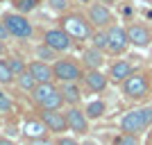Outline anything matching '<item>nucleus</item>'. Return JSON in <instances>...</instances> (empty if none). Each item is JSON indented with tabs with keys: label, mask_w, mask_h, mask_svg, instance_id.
<instances>
[{
	"label": "nucleus",
	"mask_w": 152,
	"mask_h": 145,
	"mask_svg": "<svg viewBox=\"0 0 152 145\" xmlns=\"http://www.w3.org/2000/svg\"><path fill=\"white\" fill-rule=\"evenodd\" d=\"M150 125H152V107L132 109V111H127L121 118V132L123 134H141Z\"/></svg>",
	"instance_id": "1"
},
{
	"label": "nucleus",
	"mask_w": 152,
	"mask_h": 145,
	"mask_svg": "<svg viewBox=\"0 0 152 145\" xmlns=\"http://www.w3.org/2000/svg\"><path fill=\"white\" fill-rule=\"evenodd\" d=\"M61 30H66V34L70 39H77V41H89L93 36V25L82 14H64Z\"/></svg>",
	"instance_id": "2"
},
{
	"label": "nucleus",
	"mask_w": 152,
	"mask_h": 145,
	"mask_svg": "<svg viewBox=\"0 0 152 145\" xmlns=\"http://www.w3.org/2000/svg\"><path fill=\"white\" fill-rule=\"evenodd\" d=\"M32 100L39 109H59L64 104V95L52 82H43L32 91Z\"/></svg>",
	"instance_id": "3"
},
{
	"label": "nucleus",
	"mask_w": 152,
	"mask_h": 145,
	"mask_svg": "<svg viewBox=\"0 0 152 145\" xmlns=\"http://www.w3.org/2000/svg\"><path fill=\"white\" fill-rule=\"evenodd\" d=\"M2 23H5L9 36H14V39H30L34 34V27H32L30 18L20 12H7L2 16Z\"/></svg>",
	"instance_id": "4"
},
{
	"label": "nucleus",
	"mask_w": 152,
	"mask_h": 145,
	"mask_svg": "<svg viewBox=\"0 0 152 145\" xmlns=\"http://www.w3.org/2000/svg\"><path fill=\"white\" fill-rule=\"evenodd\" d=\"M52 75H55V82H80L82 79V68L80 63L73 61V59H55L52 61Z\"/></svg>",
	"instance_id": "5"
},
{
	"label": "nucleus",
	"mask_w": 152,
	"mask_h": 145,
	"mask_svg": "<svg viewBox=\"0 0 152 145\" xmlns=\"http://www.w3.org/2000/svg\"><path fill=\"white\" fill-rule=\"evenodd\" d=\"M41 114L39 118L43 120V125L48 127V132L52 134H64L68 129V122H66V114H59V109H39Z\"/></svg>",
	"instance_id": "6"
},
{
	"label": "nucleus",
	"mask_w": 152,
	"mask_h": 145,
	"mask_svg": "<svg viewBox=\"0 0 152 145\" xmlns=\"http://www.w3.org/2000/svg\"><path fill=\"white\" fill-rule=\"evenodd\" d=\"M129 45V39H127V30L121 25H111L107 30V50L114 52V55H121L127 50Z\"/></svg>",
	"instance_id": "7"
},
{
	"label": "nucleus",
	"mask_w": 152,
	"mask_h": 145,
	"mask_svg": "<svg viewBox=\"0 0 152 145\" xmlns=\"http://www.w3.org/2000/svg\"><path fill=\"white\" fill-rule=\"evenodd\" d=\"M123 93H125L127 98H132V100L143 98V95L148 93V77L141 75V73H132V75L123 82Z\"/></svg>",
	"instance_id": "8"
},
{
	"label": "nucleus",
	"mask_w": 152,
	"mask_h": 145,
	"mask_svg": "<svg viewBox=\"0 0 152 145\" xmlns=\"http://www.w3.org/2000/svg\"><path fill=\"white\" fill-rule=\"evenodd\" d=\"M43 43L50 45L52 50H57V52H68L70 48H73V39L66 34V30L57 27V30H45Z\"/></svg>",
	"instance_id": "9"
},
{
	"label": "nucleus",
	"mask_w": 152,
	"mask_h": 145,
	"mask_svg": "<svg viewBox=\"0 0 152 145\" xmlns=\"http://www.w3.org/2000/svg\"><path fill=\"white\" fill-rule=\"evenodd\" d=\"M86 18L91 20V25L93 27H107L114 23V14L109 12V7L104 5V2H93V5H89V16Z\"/></svg>",
	"instance_id": "10"
},
{
	"label": "nucleus",
	"mask_w": 152,
	"mask_h": 145,
	"mask_svg": "<svg viewBox=\"0 0 152 145\" xmlns=\"http://www.w3.org/2000/svg\"><path fill=\"white\" fill-rule=\"evenodd\" d=\"M66 122H68V129L75 132V134H86L89 132V118H86V114H84L77 104L66 109Z\"/></svg>",
	"instance_id": "11"
},
{
	"label": "nucleus",
	"mask_w": 152,
	"mask_h": 145,
	"mask_svg": "<svg viewBox=\"0 0 152 145\" xmlns=\"http://www.w3.org/2000/svg\"><path fill=\"white\" fill-rule=\"evenodd\" d=\"M82 79H84V84H86V88L93 91V93H102L109 84V75H104L100 68H86Z\"/></svg>",
	"instance_id": "12"
},
{
	"label": "nucleus",
	"mask_w": 152,
	"mask_h": 145,
	"mask_svg": "<svg viewBox=\"0 0 152 145\" xmlns=\"http://www.w3.org/2000/svg\"><path fill=\"white\" fill-rule=\"evenodd\" d=\"M27 70H30L32 75H34V79H37L39 84H43V82H55V75H52V66H50L48 61L34 59V61L27 63Z\"/></svg>",
	"instance_id": "13"
},
{
	"label": "nucleus",
	"mask_w": 152,
	"mask_h": 145,
	"mask_svg": "<svg viewBox=\"0 0 152 145\" xmlns=\"http://www.w3.org/2000/svg\"><path fill=\"white\" fill-rule=\"evenodd\" d=\"M45 132H48V127L43 125V120H41V118H27L25 122H23V127H20V134H23L27 141L43 138Z\"/></svg>",
	"instance_id": "14"
},
{
	"label": "nucleus",
	"mask_w": 152,
	"mask_h": 145,
	"mask_svg": "<svg viewBox=\"0 0 152 145\" xmlns=\"http://www.w3.org/2000/svg\"><path fill=\"white\" fill-rule=\"evenodd\" d=\"M127 39H129V43L136 45V48H145L152 41V34L148 32V27H143V25H129L127 27Z\"/></svg>",
	"instance_id": "15"
},
{
	"label": "nucleus",
	"mask_w": 152,
	"mask_h": 145,
	"mask_svg": "<svg viewBox=\"0 0 152 145\" xmlns=\"http://www.w3.org/2000/svg\"><path fill=\"white\" fill-rule=\"evenodd\" d=\"M129 75H132V66H129L125 59L114 61L111 68H109V82H114V84H123Z\"/></svg>",
	"instance_id": "16"
},
{
	"label": "nucleus",
	"mask_w": 152,
	"mask_h": 145,
	"mask_svg": "<svg viewBox=\"0 0 152 145\" xmlns=\"http://www.w3.org/2000/svg\"><path fill=\"white\" fill-rule=\"evenodd\" d=\"M59 91H61V95H64V102L70 104V107L80 104V100H82V91H80L77 82H61Z\"/></svg>",
	"instance_id": "17"
},
{
	"label": "nucleus",
	"mask_w": 152,
	"mask_h": 145,
	"mask_svg": "<svg viewBox=\"0 0 152 145\" xmlns=\"http://www.w3.org/2000/svg\"><path fill=\"white\" fill-rule=\"evenodd\" d=\"M82 63L84 68H100L102 63H104V57H102V50H98V48H86V50L82 52Z\"/></svg>",
	"instance_id": "18"
},
{
	"label": "nucleus",
	"mask_w": 152,
	"mask_h": 145,
	"mask_svg": "<svg viewBox=\"0 0 152 145\" xmlns=\"http://www.w3.org/2000/svg\"><path fill=\"white\" fill-rule=\"evenodd\" d=\"M14 79H16V84H18V88L20 91H25V93H32V91H34V88H37V79H34V75H32L30 70H23V73H18V75L14 77Z\"/></svg>",
	"instance_id": "19"
},
{
	"label": "nucleus",
	"mask_w": 152,
	"mask_h": 145,
	"mask_svg": "<svg viewBox=\"0 0 152 145\" xmlns=\"http://www.w3.org/2000/svg\"><path fill=\"white\" fill-rule=\"evenodd\" d=\"M104 111H107V104H104L102 100H93V102H89V104L84 107V114H86V118H89V120L102 118Z\"/></svg>",
	"instance_id": "20"
},
{
	"label": "nucleus",
	"mask_w": 152,
	"mask_h": 145,
	"mask_svg": "<svg viewBox=\"0 0 152 145\" xmlns=\"http://www.w3.org/2000/svg\"><path fill=\"white\" fill-rule=\"evenodd\" d=\"M37 59H41V61H55V59H57V50H52L50 45H39L37 48Z\"/></svg>",
	"instance_id": "21"
},
{
	"label": "nucleus",
	"mask_w": 152,
	"mask_h": 145,
	"mask_svg": "<svg viewBox=\"0 0 152 145\" xmlns=\"http://www.w3.org/2000/svg\"><path fill=\"white\" fill-rule=\"evenodd\" d=\"M14 73H12V68H9V63H7V59H0V84L5 86V84H12V79H14Z\"/></svg>",
	"instance_id": "22"
},
{
	"label": "nucleus",
	"mask_w": 152,
	"mask_h": 145,
	"mask_svg": "<svg viewBox=\"0 0 152 145\" xmlns=\"http://www.w3.org/2000/svg\"><path fill=\"white\" fill-rule=\"evenodd\" d=\"M91 43H93V48H98V50H107V32L100 30V32H93V36H91Z\"/></svg>",
	"instance_id": "23"
},
{
	"label": "nucleus",
	"mask_w": 152,
	"mask_h": 145,
	"mask_svg": "<svg viewBox=\"0 0 152 145\" xmlns=\"http://www.w3.org/2000/svg\"><path fill=\"white\" fill-rule=\"evenodd\" d=\"M0 114H2V116L14 114V102H12V98H9L7 93H2V91H0Z\"/></svg>",
	"instance_id": "24"
},
{
	"label": "nucleus",
	"mask_w": 152,
	"mask_h": 145,
	"mask_svg": "<svg viewBox=\"0 0 152 145\" xmlns=\"http://www.w3.org/2000/svg\"><path fill=\"white\" fill-rule=\"evenodd\" d=\"M7 63H9V68H12L14 75H18V73H23V70L27 68V63L23 61L20 57H9V59H7Z\"/></svg>",
	"instance_id": "25"
},
{
	"label": "nucleus",
	"mask_w": 152,
	"mask_h": 145,
	"mask_svg": "<svg viewBox=\"0 0 152 145\" xmlns=\"http://www.w3.org/2000/svg\"><path fill=\"white\" fill-rule=\"evenodd\" d=\"M16 7H18L20 14H30V12H34L37 0H16Z\"/></svg>",
	"instance_id": "26"
},
{
	"label": "nucleus",
	"mask_w": 152,
	"mask_h": 145,
	"mask_svg": "<svg viewBox=\"0 0 152 145\" xmlns=\"http://www.w3.org/2000/svg\"><path fill=\"white\" fill-rule=\"evenodd\" d=\"M48 7H50L52 12L64 14V12H66V7H68V0H48Z\"/></svg>",
	"instance_id": "27"
},
{
	"label": "nucleus",
	"mask_w": 152,
	"mask_h": 145,
	"mask_svg": "<svg viewBox=\"0 0 152 145\" xmlns=\"http://www.w3.org/2000/svg\"><path fill=\"white\" fill-rule=\"evenodd\" d=\"M116 145H139V138H136V134H123L116 141Z\"/></svg>",
	"instance_id": "28"
},
{
	"label": "nucleus",
	"mask_w": 152,
	"mask_h": 145,
	"mask_svg": "<svg viewBox=\"0 0 152 145\" xmlns=\"http://www.w3.org/2000/svg\"><path fill=\"white\" fill-rule=\"evenodd\" d=\"M55 145H82V143L75 141L73 136H64V134H59V138L55 141Z\"/></svg>",
	"instance_id": "29"
},
{
	"label": "nucleus",
	"mask_w": 152,
	"mask_h": 145,
	"mask_svg": "<svg viewBox=\"0 0 152 145\" xmlns=\"http://www.w3.org/2000/svg\"><path fill=\"white\" fill-rule=\"evenodd\" d=\"M27 145H55L48 136H43V138H32V141H27Z\"/></svg>",
	"instance_id": "30"
},
{
	"label": "nucleus",
	"mask_w": 152,
	"mask_h": 145,
	"mask_svg": "<svg viewBox=\"0 0 152 145\" xmlns=\"http://www.w3.org/2000/svg\"><path fill=\"white\" fill-rule=\"evenodd\" d=\"M7 36H9V32H7V27H5V23H2V18H0V39L5 41Z\"/></svg>",
	"instance_id": "31"
},
{
	"label": "nucleus",
	"mask_w": 152,
	"mask_h": 145,
	"mask_svg": "<svg viewBox=\"0 0 152 145\" xmlns=\"http://www.w3.org/2000/svg\"><path fill=\"white\" fill-rule=\"evenodd\" d=\"M0 145H16L9 136H0Z\"/></svg>",
	"instance_id": "32"
},
{
	"label": "nucleus",
	"mask_w": 152,
	"mask_h": 145,
	"mask_svg": "<svg viewBox=\"0 0 152 145\" xmlns=\"http://www.w3.org/2000/svg\"><path fill=\"white\" fill-rule=\"evenodd\" d=\"M5 52H7V50H5V41H2V39H0V57H2V55H5Z\"/></svg>",
	"instance_id": "33"
},
{
	"label": "nucleus",
	"mask_w": 152,
	"mask_h": 145,
	"mask_svg": "<svg viewBox=\"0 0 152 145\" xmlns=\"http://www.w3.org/2000/svg\"><path fill=\"white\" fill-rule=\"evenodd\" d=\"M95 2H104V5H111V2H116V0H95Z\"/></svg>",
	"instance_id": "34"
},
{
	"label": "nucleus",
	"mask_w": 152,
	"mask_h": 145,
	"mask_svg": "<svg viewBox=\"0 0 152 145\" xmlns=\"http://www.w3.org/2000/svg\"><path fill=\"white\" fill-rule=\"evenodd\" d=\"M82 145H98V143H95V141H84Z\"/></svg>",
	"instance_id": "35"
},
{
	"label": "nucleus",
	"mask_w": 152,
	"mask_h": 145,
	"mask_svg": "<svg viewBox=\"0 0 152 145\" xmlns=\"http://www.w3.org/2000/svg\"><path fill=\"white\" fill-rule=\"evenodd\" d=\"M82 2H86V0H82Z\"/></svg>",
	"instance_id": "36"
}]
</instances>
